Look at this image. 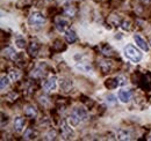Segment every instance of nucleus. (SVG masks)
Segmentation results:
<instances>
[{"label":"nucleus","mask_w":151,"mask_h":141,"mask_svg":"<svg viewBox=\"0 0 151 141\" xmlns=\"http://www.w3.org/2000/svg\"><path fill=\"white\" fill-rule=\"evenodd\" d=\"M150 140H151V137H150Z\"/></svg>","instance_id":"nucleus-26"},{"label":"nucleus","mask_w":151,"mask_h":141,"mask_svg":"<svg viewBox=\"0 0 151 141\" xmlns=\"http://www.w3.org/2000/svg\"><path fill=\"white\" fill-rule=\"evenodd\" d=\"M87 118H88L87 111L84 108H81V106H77V108L73 109L72 113L69 117V124L71 126H77L81 122H85Z\"/></svg>","instance_id":"nucleus-1"},{"label":"nucleus","mask_w":151,"mask_h":141,"mask_svg":"<svg viewBox=\"0 0 151 141\" xmlns=\"http://www.w3.org/2000/svg\"><path fill=\"white\" fill-rule=\"evenodd\" d=\"M37 138V133L34 130H27V132L24 133V139L27 140H34Z\"/></svg>","instance_id":"nucleus-17"},{"label":"nucleus","mask_w":151,"mask_h":141,"mask_svg":"<svg viewBox=\"0 0 151 141\" xmlns=\"http://www.w3.org/2000/svg\"><path fill=\"white\" fill-rule=\"evenodd\" d=\"M123 54L129 61H132L134 64H137L143 59V53L141 52L136 46H134L132 44H127L124 46Z\"/></svg>","instance_id":"nucleus-2"},{"label":"nucleus","mask_w":151,"mask_h":141,"mask_svg":"<svg viewBox=\"0 0 151 141\" xmlns=\"http://www.w3.org/2000/svg\"><path fill=\"white\" fill-rule=\"evenodd\" d=\"M9 80H11L9 76H2L1 78V81H0V88H1V90H5L9 86Z\"/></svg>","instance_id":"nucleus-18"},{"label":"nucleus","mask_w":151,"mask_h":141,"mask_svg":"<svg viewBox=\"0 0 151 141\" xmlns=\"http://www.w3.org/2000/svg\"><path fill=\"white\" fill-rule=\"evenodd\" d=\"M24 115L27 117H30V118H34L37 116V110L34 105H28L24 108Z\"/></svg>","instance_id":"nucleus-13"},{"label":"nucleus","mask_w":151,"mask_h":141,"mask_svg":"<svg viewBox=\"0 0 151 141\" xmlns=\"http://www.w3.org/2000/svg\"><path fill=\"white\" fill-rule=\"evenodd\" d=\"M129 24H130L129 22H126V21H124V22H123V26H122V28H123V29H126V30H129V29H130Z\"/></svg>","instance_id":"nucleus-24"},{"label":"nucleus","mask_w":151,"mask_h":141,"mask_svg":"<svg viewBox=\"0 0 151 141\" xmlns=\"http://www.w3.org/2000/svg\"><path fill=\"white\" fill-rule=\"evenodd\" d=\"M134 41H135L136 45H137L139 49H142L143 51H149V44L147 43V41H145L141 35L135 34V35H134Z\"/></svg>","instance_id":"nucleus-7"},{"label":"nucleus","mask_w":151,"mask_h":141,"mask_svg":"<svg viewBox=\"0 0 151 141\" xmlns=\"http://www.w3.org/2000/svg\"><path fill=\"white\" fill-rule=\"evenodd\" d=\"M76 67L81 72H85V73H92L93 72V68L92 66L88 64V63H85V61H79L76 64Z\"/></svg>","instance_id":"nucleus-10"},{"label":"nucleus","mask_w":151,"mask_h":141,"mask_svg":"<svg viewBox=\"0 0 151 141\" xmlns=\"http://www.w3.org/2000/svg\"><path fill=\"white\" fill-rule=\"evenodd\" d=\"M115 81H116V85H117V86H124V85L127 83V80H126L124 76H117V78L115 79Z\"/></svg>","instance_id":"nucleus-21"},{"label":"nucleus","mask_w":151,"mask_h":141,"mask_svg":"<svg viewBox=\"0 0 151 141\" xmlns=\"http://www.w3.org/2000/svg\"><path fill=\"white\" fill-rule=\"evenodd\" d=\"M44 139L45 140H54V139H56V132L54 130H50L48 133H45Z\"/></svg>","instance_id":"nucleus-20"},{"label":"nucleus","mask_w":151,"mask_h":141,"mask_svg":"<svg viewBox=\"0 0 151 141\" xmlns=\"http://www.w3.org/2000/svg\"><path fill=\"white\" fill-rule=\"evenodd\" d=\"M76 14V11L73 7H68L65 9V15H69V16H73Z\"/></svg>","instance_id":"nucleus-22"},{"label":"nucleus","mask_w":151,"mask_h":141,"mask_svg":"<svg viewBox=\"0 0 151 141\" xmlns=\"http://www.w3.org/2000/svg\"><path fill=\"white\" fill-rule=\"evenodd\" d=\"M64 34H65L64 36H65L66 42H68V43H70V44L75 43L76 41H77V38H78V37H77V35H76V33L72 30V29H68V30H66Z\"/></svg>","instance_id":"nucleus-11"},{"label":"nucleus","mask_w":151,"mask_h":141,"mask_svg":"<svg viewBox=\"0 0 151 141\" xmlns=\"http://www.w3.org/2000/svg\"><path fill=\"white\" fill-rule=\"evenodd\" d=\"M149 44H150V46H151V39H150V43H149Z\"/></svg>","instance_id":"nucleus-25"},{"label":"nucleus","mask_w":151,"mask_h":141,"mask_svg":"<svg viewBox=\"0 0 151 141\" xmlns=\"http://www.w3.org/2000/svg\"><path fill=\"white\" fill-rule=\"evenodd\" d=\"M8 76H9V79H11L12 81H17V80L20 79V72L17 70H11Z\"/></svg>","instance_id":"nucleus-19"},{"label":"nucleus","mask_w":151,"mask_h":141,"mask_svg":"<svg viewBox=\"0 0 151 141\" xmlns=\"http://www.w3.org/2000/svg\"><path fill=\"white\" fill-rule=\"evenodd\" d=\"M2 54H4L6 58L12 59V60H14V59L17 58V52H15V50L12 49V48H6V49L2 51Z\"/></svg>","instance_id":"nucleus-14"},{"label":"nucleus","mask_w":151,"mask_h":141,"mask_svg":"<svg viewBox=\"0 0 151 141\" xmlns=\"http://www.w3.org/2000/svg\"><path fill=\"white\" fill-rule=\"evenodd\" d=\"M55 26H56V29L59 33H65L68 30V28H69V22L66 20H64V19L59 18L56 20Z\"/></svg>","instance_id":"nucleus-8"},{"label":"nucleus","mask_w":151,"mask_h":141,"mask_svg":"<svg viewBox=\"0 0 151 141\" xmlns=\"http://www.w3.org/2000/svg\"><path fill=\"white\" fill-rule=\"evenodd\" d=\"M107 102H108V103H112V104H115V103L117 102L116 96H115V95H112V94H109V95L107 96Z\"/></svg>","instance_id":"nucleus-23"},{"label":"nucleus","mask_w":151,"mask_h":141,"mask_svg":"<svg viewBox=\"0 0 151 141\" xmlns=\"http://www.w3.org/2000/svg\"><path fill=\"white\" fill-rule=\"evenodd\" d=\"M14 131L15 132H18V133H21L22 131H23V128H24V118H22V117H17L15 119H14Z\"/></svg>","instance_id":"nucleus-9"},{"label":"nucleus","mask_w":151,"mask_h":141,"mask_svg":"<svg viewBox=\"0 0 151 141\" xmlns=\"http://www.w3.org/2000/svg\"><path fill=\"white\" fill-rule=\"evenodd\" d=\"M117 137V139L119 140H130L132 138V135H130V132L129 131H127V130H123V128H121V130H119L117 131V134H116Z\"/></svg>","instance_id":"nucleus-12"},{"label":"nucleus","mask_w":151,"mask_h":141,"mask_svg":"<svg viewBox=\"0 0 151 141\" xmlns=\"http://www.w3.org/2000/svg\"><path fill=\"white\" fill-rule=\"evenodd\" d=\"M38 49H40V45H38L36 42H32L29 48H28V51L32 56H36L38 53Z\"/></svg>","instance_id":"nucleus-15"},{"label":"nucleus","mask_w":151,"mask_h":141,"mask_svg":"<svg viewBox=\"0 0 151 141\" xmlns=\"http://www.w3.org/2000/svg\"><path fill=\"white\" fill-rule=\"evenodd\" d=\"M28 22L32 27H35V28H40L42 27L44 23H45V18L42 13L40 12H34L30 14V16L28 19Z\"/></svg>","instance_id":"nucleus-3"},{"label":"nucleus","mask_w":151,"mask_h":141,"mask_svg":"<svg viewBox=\"0 0 151 141\" xmlns=\"http://www.w3.org/2000/svg\"><path fill=\"white\" fill-rule=\"evenodd\" d=\"M15 45L19 48V49H24L26 48V39L22 37V36L18 35L15 37Z\"/></svg>","instance_id":"nucleus-16"},{"label":"nucleus","mask_w":151,"mask_h":141,"mask_svg":"<svg viewBox=\"0 0 151 141\" xmlns=\"http://www.w3.org/2000/svg\"><path fill=\"white\" fill-rule=\"evenodd\" d=\"M132 91L128 90V89H120L119 93H117V97L122 103H128L132 100Z\"/></svg>","instance_id":"nucleus-6"},{"label":"nucleus","mask_w":151,"mask_h":141,"mask_svg":"<svg viewBox=\"0 0 151 141\" xmlns=\"http://www.w3.org/2000/svg\"><path fill=\"white\" fill-rule=\"evenodd\" d=\"M43 88L47 93L54 91L57 88V78L56 76H50L44 83H43Z\"/></svg>","instance_id":"nucleus-5"},{"label":"nucleus","mask_w":151,"mask_h":141,"mask_svg":"<svg viewBox=\"0 0 151 141\" xmlns=\"http://www.w3.org/2000/svg\"><path fill=\"white\" fill-rule=\"evenodd\" d=\"M71 125L68 123L65 119H63L60 122V132H62V137L65 139V140H69V139H72L75 137V133L72 131V128L70 127Z\"/></svg>","instance_id":"nucleus-4"}]
</instances>
